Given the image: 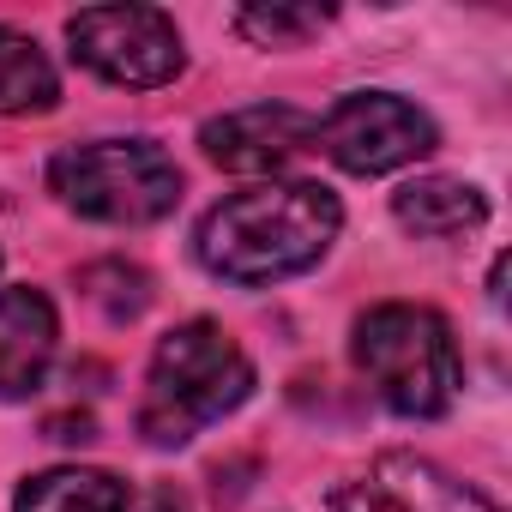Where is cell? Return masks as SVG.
Listing matches in <instances>:
<instances>
[{"instance_id":"obj_1","label":"cell","mask_w":512,"mask_h":512,"mask_svg":"<svg viewBox=\"0 0 512 512\" xmlns=\"http://www.w3.org/2000/svg\"><path fill=\"white\" fill-rule=\"evenodd\" d=\"M344 205L320 181H260L247 193L217 199L199 217V266L223 284L266 290L284 284L308 266H320V253L338 241Z\"/></svg>"},{"instance_id":"obj_2","label":"cell","mask_w":512,"mask_h":512,"mask_svg":"<svg viewBox=\"0 0 512 512\" xmlns=\"http://www.w3.org/2000/svg\"><path fill=\"white\" fill-rule=\"evenodd\" d=\"M253 392L247 350L217 320H187L169 338H157L139 398V434L151 446H187L199 428L229 416Z\"/></svg>"},{"instance_id":"obj_3","label":"cell","mask_w":512,"mask_h":512,"mask_svg":"<svg viewBox=\"0 0 512 512\" xmlns=\"http://www.w3.org/2000/svg\"><path fill=\"white\" fill-rule=\"evenodd\" d=\"M350 356L362 368V380L380 392L386 410L410 416V422H434L452 410L458 386H464V362L452 344V326L422 308V302H380L356 320Z\"/></svg>"},{"instance_id":"obj_4","label":"cell","mask_w":512,"mask_h":512,"mask_svg":"<svg viewBox=\"0 0 512 512\" xmlns=\"http://www.w3.org/2000/svg\"><path fill=\"white\" fill-rule=\"evenodd\" d=\"M49 187L91 223H157L181 199V169L151 139H91L49 163Z\"/></svg>"},{"instance_id":"obj_5","label":"cell","mask_w":512,"mask_h":512,"mask_svg":"<svg viewBox=\"0 0 512 512\" xmlns=\"http://www.w3.org/2000/svg\"><path fill=\"white\" fill-rule=\"evenodd\" d=\"M73 61L91 67L109 85L127 91H157L181 73V31L157 7H85L67 19Z\"/></svg>"},{"instance_id":"obj_6","label":"cell","mask_w":512,"mask_h":512,"mask_svg":"<svg viewBox=\"0 0 512 512\" xmlns=\"http://www.w3.org/2000/svg\"><path fill=\"white\" fill-rule=\"evenodd\" d=\"M320 151L350 175H392L440 145L434 121L398 91H350L314 121Z\"/></svg>"},{"instance_id":"obj_7","label":"cell","mask_w":512,"mask_h":512,"mask_svg":"<svg viewBox=\"0 0 512 512\" xmlns=\"http://www.w3.org/2000/svg\"><path fill=\"white\" fill-rule=\"evenodd\" d=\"M332 512H500V506L416 452H380L338 488Z\"/></svg>"},{"instance_id":"obj_8","label":"cell","mask_w":512,"mask_h":512,"mask_svg":"<svg viewBox=\"0 0 512 512\" xmlns=\"http://www.w3.org/2000/svg\"><path fill=\"white\" fill-rule=\"evenodd\" d=\"M199 145L229 175H278L290 157L314 145V115H302L296 103H247V109L205 121Z\"/></svg>"},{"instance_id":"obj_9","label":"cell","mask_w":512,"mask_h":512,"mask_svg":"<svg viewBox=\"0 0 512 512\" xmlns=\"http://www.w3.org/2000/svg\"><path fill=\"white\" fill-rule=\"evenodd\" d=\"M55 344L61 320L43 290H0V398H31L55 362Z\"/></svg>"},{"instance_id":"obj_10","label":"cell","mask_w":512,"mask_h":512,"mask_svg":"<svg viewBox=\"0 0 512 512\" xmlns=\"http://www.w3.org/2000/svg\"><path fill=\"white\" fill-rule=\"evenodd\" d=\"M392 217H398L410 235L452 241V235L482 229L488 199H482L470 181H452V175H422V181H404V187L392 193Z\"/></svg>"},{"instance_id":"obj_11","label":"cell","mask_w":512,"mask_h":512,"mask_svg":"<svg viewBox=\"0 0 512 512\" xmlns=\"http://www.w3.org/2000/svg\"><path fill=\"white\" fill-rule=\"evenodd\" d=\"M13 512H133V494L115 470L61 464V470H43V476L19 482Z\"/></svg>"},{"instance_id":"obj_12","label":"cell","mask_w":512,"mask_h":512,"mask_svg":"<svg viewBox=\"0 0 512 512\" xmlns=\"http://www.w3.org/2000/svg\"><path fill=\"white\" fill-rule=\"evenodd\" d=\"M55 97H61V85H55L49 55L25 31L0 25V115H49Z\"/></svg>"},{"instance_id":"obj_13","label":"cell","mask_w":512,"mask_h":512,"mask_svg":"<svg viewBox=\"0 0 512 512\" xmlns=\"http://www.w3.org/2000/svg\"><path fill=\"white\" fill-rule=\"evenodd\" d=\"M85 296L109 314V320H139L145 302H151V278L127 260H103V266H85Z\"/></svg>"},{"instance_id":"obj_14","label":"cell","mask_w":512,"mask_h":512,"mask_svg":"<svg viewBox=\"0 0 512 512\" xmlns=\"http://www.w3.org/2000/svg\"><path fill=\"white\" fill-rule=\"evenodd\" d=\"M326 25V13H314V7H247V13H235V31L241 37H253L260 49H272V43H302V37H314Z\"/></svg>"},{"instance_id":"obj_15","label":"cell","mask_w":512,"mask_h":512,"mask_svg":"<svg viewBox=\"0 0 512 512\" xmlns=\"http://www.w3.org/2000/svg\"><path fill=\"white\" fill-rule=\"evenodd\" d=\"M49 428V440H61V446H85V440H97V422L79 410V416H49L43 422Z\"/></svg>"},{"instance_id":"obj_16","label":"cell","mask_w":512,"mask_h":512,"mask_svg":"<svg viewBox=\"0 0 512 512\" xmlns=\"http://www.w3.org/2000/svg\"><path fill=\"white\" fill-rule=\"evenodd\" d=\"M133 512H193V506H187V494H181L175 482H157V488H151Z\"/></svg>"}]
</instances>
